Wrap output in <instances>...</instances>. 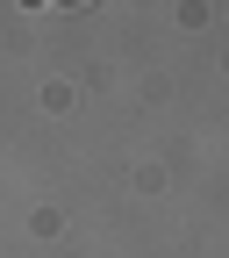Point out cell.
Instances as JSON below:
<instances>
[{
    "mask_svg": "<svg viewBox=\"0 0 229 258\" xmlns=\"http://www.w3.org/2000/svg\"><path fill=\"white\" fill-rule=\"evenodd\" d=\"M50 8H86V0H50Z\"/></svg>",
    "mask_w": 229,
    "mask_h": 258,
    "instance_id": "1",
    "label": "cell"
}]
</instances>
